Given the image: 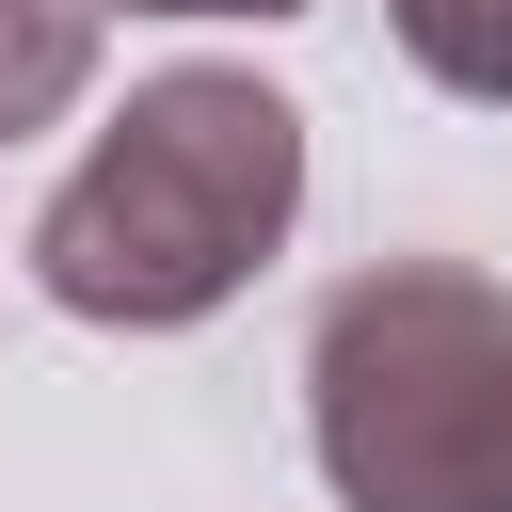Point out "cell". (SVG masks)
<instances>
[{"instance_id":"277c9868","label":"cell","mask_w":512,"mask_h":512,"mask_svg":"<svg viewBox=\"0 0 512 512\" xmlns=\"http://www.w3.org/2000/svg\"><path fill=\"white\" fill-rule=\"evenodd\" d=\"M384 32H400V64H416L432 96L512 112V0H384Z\"/></svg>"},{"instance_id":"5b68a950","label":"cell","mask_w":512,"mask_h":512,"mask_svg":"<svg viewBox=\"0 0 512 512\" xmlns=\"http://www.w3.org/2000/svg\"><path fill=\"white\" fill-rule=\"evenodd\" d=\"M112 16V0H96ZM128 16H304V0H128Z\"/></svg>"},{"instance_id":"6da1fadb","label":"cell","mask_w":512,"mask_h":512,"mask_svg":"<svg viewBox=\"0 0 512 512\" xmlns=\"http://www.w3.org/2000/svg\"><path fill=\"white\" fill-rule=\"evenodd\" d=\"M304 224V112L256 64H160L32 208V288L96 336H176L272 272Z\"/></svg>"},{"instance_id":"7a4b0ae2","label":"cell","mask_w":512,"mask_h":512,"mask_svg":"<svg viewBox=\"0 0 512 512\" xmlns=\"http://www.w3.org/2000/svg\"><path fill=\"white\" fill-rule=\"evenodd\" d=\"M304 432L352 512H512V288L368 256L304 320Z\"/></svg>"},{"instance_id":"3957f363","label":"cell","mask_w":512,"mask_h":512,"mask_svg":"<svg viewBox=\"0 0 512 512\" xmlns=\"http://www.w3.org/2000/svg\"><path fill=\"white\" fill-rule=\"evenodd\" d=\"M80 80H96V0H0V144L64 128Z\"/></svg>"}]
</instances>
